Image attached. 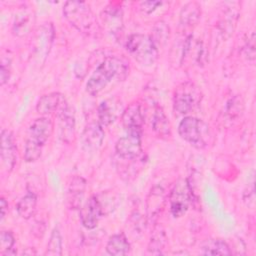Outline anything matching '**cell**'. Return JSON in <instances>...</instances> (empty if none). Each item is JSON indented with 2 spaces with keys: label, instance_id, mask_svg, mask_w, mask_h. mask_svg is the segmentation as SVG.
Masks as SVG:
<instances>
[{
  "label": "cell",
  "instance_id": "cell-1",
  "mask_svg": "<svg viewBox=\"0 0 256 256\" xmlns=\"http://www.w3.org/2000/svg\"><path fill=\"white\" fill-rule=\"evenodd\" d=\"M129 63L124 57L107 56L89 77L86 91L91 96H97L113 81H124L129 75Z\"/></svg>",
  "mask_w": 256,
  "mask_h": 256
},
{
  "label": "cell",
  "instance_id": "cell-2",
  "mask_svg": "<svg viewBox=\"0 0 256 256\" xmlns=\"http://www.w3.org/2000/svg\"><path fill=\"white\" fill-rule=\"evenodd\" d=\"M53 130L54 123L46 116L39 117L30 124L24 147V159L26 162L32 163L40 158L43 146L51 137Z\"/></svg>",
  "mask_w": 256,
  "mask_h": 256
},
{
  "label": "cell",
  "instance_id": "cell-3",
  "mask_svg": "<svg viewBox=\"0 0 256 256\" xmlns=\"http://www.w3.org/2000/svg\"><path fill=\"white\" fill-rule=\"evenodd\" d=\"M63 14L67 21L82 34L96 36L100 31L97 18L86 2H66L63 6Z\"/></svg>",
  "mask_w": 256,
  "mask_h": 256
},
{
  "label": "cell",
  "instance_id": "cell-4",
  "mask_svg": "<svg viewBox=\"0 0 256 256\" xmlns=\"http://www.w3.org/2000/svg\"><path fill=\"white\" fill-rule=\"evenodd\" d=\"M180 137L197 149L208 146L210 139L209 126L202 120L193 116L184 117L178 125Z\"/></svg>",
  "mask_w": 256,
  "mask_h": 256
},
{
  "label": "cell",
  "instance_id": "cell-5",
  "mask_svg": "<svg viewBox=\"0 0 256 256\" xmlns=\"http://www.w3.org/2000/svg\"><path fill=\"white\" fill-rule=\"evenodd\" d=\"M126 50L139 64L152 66L158 59V48L149 35L132 34L126 41Z\"/></svg>",
  "mask_w": 256,
  "mask_h": 256
},
{
  "label": "cell",
  "instance_id": "cell-6",
  "mask_svg": "<svg viewBox=\"0 0 256 256\" xmlns=\"http://www.w3.org/2000/svg\"><path fill=\"white\" fill-rule=\"evenodd\" d=\"M202 93L200 88L192 81L179 83L173 91L174 111L184 115L194 110L201 102Z\"/></svg>",
  "mask_w": 256,
  "mask_h": 256
},
{
  "label": "cell",
  "instance_id": "cell-7",
  "mask_svg": "<svg viewBox=\"0 0 256 256\" xmlns=\"http://www.w3.org/2000/svg\"><path fill=\"white\" fill-rule=\"evenodd\" d=\"M192 189L187 179H178L169 194V207L171 215L174 218L183 216L192 203Z\"/></svg>",
  "mask_w": 256,
  "mask_h": 256
},
{
  "label": "cell",
  "instance_id": "cell-8",
  "mask_svg": "<svg viewBox=\"0 0 256 256\" xmlns=\"http://www.w3.org/2000/svg\"><path fill=\"white\" fill-rule=\"evenodd\" d=\"M115 151L122 160H135L142 155V133L126 132L115 144Z\"/></svg>",
  "mask_w": 256,
  "mask_h": 256
},
{
  "label": "cell",
  "instance_id": "cell-9",
  "mask_svg": "<svg viewBox=\"0 0 256 256\" xmlns=\"http://www.w3.org/2000/svg\"><path fill=\"white\" fill-rule=\"evenodd\" d=\"M105 215L102 204L97 195L91 196L79 209L81 224L86 229H94L102 216Z\"/></svg>",
  "mask_w": 256,
  "mask_h": 256
},
{
  "label": "cell",
  "instance_id": "cell-10",
  "mask_svg": "<svg viewBox=\"0 0 256 256\" xmlns=\"http://www.w3.org/2000/svg\"><path fill=\"white\" fill-rule=\"evenodd\" d=\"M58 129L60 139L70 144L75 138V115L72 107L68 103H64L59 108L58 113Z\"/></svg>",
  "mask_w": 256,
  "mask_h": 256
},
{
  "label": "cell",
  "instance_id": "cell-11",
  "mask_svg": "<svg viewBox=\"0 0 256 256\" xmlns=\"http://www.w3.org/2000/svg\"><path fill=\"white\" fill-rule=\"evenodd\" d=\"M122 103L117 97H110L102 101L97 110L98 122L103 126H109L123 113Z\"/></svg>",
  "mask_w": 256,
  "mask_h": 256
},
{
  "label": "cell",
  "instance_id": "cell-12",
  "mask_svg": "<svg viewBox=\"0 0 256 256\" xmlns=\"http://www.w3.org/2000/svg\"><path fill=\"white\" fill-rule=\"evenodd\" d=\"M121 121L126 132L142 133L144 116L141 109V104L137 101L129 104L123 110Z\"/></svg>",
  "mask_w": 256,
  "mask_h": 256
},
{
  "label": "cell",
  "instance_id": "cell-13",
  "mask_svg": "<svg viewBox=\"0 0 256 256\" xmlns=\"http://www.w3.org/2000/svg\"><path fill=\"white\" fill-rule=\"evenodd\" d=\"M165 202V190L159 185L152 187L146 198V213L147 219L150 222H155L158 219L164 209Z\"/></svg>",
  "mask_w": 256,
  "mask_h": 256
},
{
  "label": "cell",
  "instance_id": "cell-14",
  "mask_svg": "<svg viewBox=\"0 0 256 256\" xmlns=\"http://www.w3.org/2000/svg\"><path fill=\"white\" fill-rule=\"evenodd\" d=\"M105 133L99 122H92L86 125L81 135L82 147L86 151L98 150L104 141Z\"/></svg>",
  "mask_w": 256,
  "mask_h": 256
},
{
  "label": "cell",
  "instance_id": "cell-15",
  "mask_svg": "<svg viewBox=\"0 0 256 256\" xmlns=\"http://www.w3.org/2000/svg\"><path fill=\"white\" fill-rule=\"evenodd\" d=\"M16 146L13 134L8 129L1 131V159L4 167L8 172L12 171L16 163Z\"/></svg>",
  "mask_w": 256,
  "mask_h": 256
},
{
  "label": "cell",
  "instance_id": "cell-16",
  "mask_svg": "<svg viewBox=\"0 0 256 256\" xmlns=\"http://www.w3.org/2000/svg\"><path fill=\"white\" fill-rule=\"evenodd\" d=\"M86 190V180L81 176H73L68 182L67 206L69 209L78 210L81 208L84 193Z\"/></svg>",
  "mask_w": 256,
  "mask_h": 256
},
{
  "label": "cell",
  "instance_id": "cell-17",
  "mask_svg": "<svg viewBox=\"0 0 256 256\" xmlns=\"http://www.w3.org/2000/svg\"><path fill=\"white\" fill-rule=\"evenodd\" d=\"M65 103L64 96L59 92H51L41 96L36 104V111L40 115H48Z\"/></svg>",
  "mask_w": 256,
  "mask_h": 256
},
{
  "label": "cell",
  "instance_id": "cell-18",
  "mask_svg": "<svg viewBox=\"0 0 256 256\" xmlns=\"http://www.w3.org/2000/svg\"><path fill=\"white\" fill-rule=\"evenodd\" d=\"M103 23L108 29L109 33L113 36H117L122 32L123 29V20H122V11L119 7L113 6L107 7L103 11Z\"/></svg>",
  "mask_w": 256,
  "mask_h": 256
},
{
  "label": "cell",
  "instance_id": "cell-19",
  "mask_svg": "<svg viewBox=\"0 0 256 256\" xmlns=\"http://www.w3.org/2000/svg\"><path fill=\"white\" fill-rule=\"evenodd\" d=\"M151 126L154 131V133L162 139L168 138L171 136V124L166 116L164 110L161 106L157 105L154 109L152 120H151Z\"/></svg>",
  "mask_w": 256,
  "mask_h": 256
},
{
  "label": "cell",
  "instance_id": "cell-20",
  "mask_svg": "<svg viewBox=\"0 0 256 256\" xmlns=\"http://www.w3.org/2000/svg\"><path fill=\"white\" fill-rule=\"evenodd\" d=\"M201 17V6L199 3L192 1L185 4L180 11V25L187 29L193 28Z\"/></svg>",
  "mask_w": 256,
  "mask_h": 256
},
{
  "label": "cell",
  "instance_id": "cell-21",
  "mask_svg": "<svg viewBox=\"0 0 256 256\" xmlns=\"http://www.w3.org/2000/svg\"><path fill=\"white\" fill-rule=\"evenodd\" d=\"M130 248V243L122 232L112 235L106 244V252L114 256L126 255L129 253Z\"/></svg>",
  "mask_w": 256,
  "mask_h": 256
},
{
  "label": "cell",
  "instance_id": "cell-22",
  "mask_svg": "<svg viewBox=\"0 0 256 256\" xmlns=\"http://www.w3.org/2000/svg\"><path fill=\"white\" fill-rule=\"evenodd\" d=\"M201 253L205 255H230L232 251L228 243L222 239H208L201 245Z\"/></svg>",
  "mask_w": 256,
  "mask_h": 256
},
{
  "label": "cell",
  "instance_id": "cell-23",
  "mask_svg": "<svg viewBox=\"0 0 256 256\" xmlns=\"http://www.w3.org/2000/svg\"><path fill=\"white\" fill-rule=\"evenodd\" d=\"M239 13L235 9H228L224 12L223 16L219 21L220 34L224 39H228L236 27Z\"/></svg>",
  "mask_w": 256,
  "mask_h": 256
},
{
  "label": "cell",
  "instance_id": "cell-24",
  "mask_svg": "<svg viewBox=\"0 0 256 256\" xmlns=\"http://www.w3.org/2000/svg\"><path fill=\"white\" fill-rule=\"evenodd\" d=\"M37 207V196L33 192H28L24 197H22L17 203L16 210L19 216L23 219H30Z\"/></svg>",
  "mask_w": 256,
  "mask_h": 256
},
{
  "label": "cell",
  "instance_id": "cell-25",
  "mask_svg": "<svg viewBox=\"0 0 256 256\" xmlns=\"http://www.w3.org/2000/svg\"><path fill=\"white\" fill-rule=\"evenodd\" d=\"M166 241L167 238L165 231L159 226H154L147 248L148 252L151 254H162L166 246Z\"/></svg>",
  "mask_w": 256,
  "mask_h": 256
},
{
  "label": "cell",
  "instance_id": "cell-26",
  "mask_svg": "<svg viewBox=\"0 0 256 256\" xmlns=\"http://www.w3.org/2000/svg\"><path fill=\"white\" fill-rule=\"evenodd\" d=\"M150 37L157 48H159V46H165L170 37V28L167 23L164 21H158L154 25Z\"/></svg>",
  "mask_w": 256,
  "mask_h": 256
},
{
  "label": "cell",
  "instance_id": "cell-27",
  "mask_svg": "<svg viewBox=\"0 0 256 256\" xmlns=\"http://www.w3.org/2000/svg\"><path fill=\"white\" fill-rule=\"evenodd\" d=\"M61 254H62V236L59 229L55 227L52 230L49 241L47 243L45 255L59 256Z\"/></svg>",
  "mask_w": 256,
  "mask_h": 256
},
{
  "label": "cell",
  "instance_id": "cell-28",
  "mask_svg": "<svg viewBox=\"0 0 256 256\" xmlns=\"http://www.w3.org/2000/svg\"><path fill=\"white\" fill-rule=\"evenodd\" d=\"M15 237L11 231L3 230L0 234V254L1 255H15L16 251L13 250Z\"/></svg>",
  "mask_w": 256,
  "mask_h": 256
},
{
  "label": "cell",
  "instance_id": "cell-29",
  "mask_svg": "<svg viewBox=\"0 0 256 256\" xmlns=\"http://www.w3.org/2000/svg\"><path fill=\"white\" fill-rule=\"evenodd\" d=\"M242 110H243V102L239 97H234L227 102L226 113L230 116V118L240 116Z\"/></svg>",
  "mask_w": 256,
  "mask_h": 256
},
{
  "label": "cell",
  "instance_id": "cell-30",
  "mask_svg": "<svg viewBox=\"0 0 256 256\" xmlns=\"http://www.w3.org/2000/svg\"><path fill=\"white\" fill-rule=\"evenodd\" d=\"M243 51L248 61L255 60V33L254 32H251L250 35L245 40Z\"/></svg>",
  "mask_w": 256,
  "mask_h": 256
},
{
  "label": "cell",
  "instance_id": "cell-31",
  "mask_svg": "<svg viewBox=\"0 0 256 256\" xmlns=\"http://www.w3.org/2000/svg\"><path fill=\"white\" fill-rule=\"evenodd\" d=\"M164 2L162 1H143L140 2V10L145 14H151L154 12L158 7L162 6Z\"/></svg>",
  "mask_w": 256,
  "mask_h": 256
},
{
  "label": "cell",
  "instance_id": "cell-32",
  "mask_svg": "<svg viewBox=\"0 0 256 256\" xmlns=\"http://www.w3.org/2000/svg\"><path fill=\"white\" fill-rule=\"evenodd\" d=\"M10 62H5L2 61L1 63V69H0V83L1 85H4L5 83L8 82L9 78H10Z\"/></svg>",
  "mask_w": 256,
  "mask_h": 256
},
{
  "label": "cell",
  "instance_id": "cell-33",
  "mask_svg": "<svg viewBox=\"0 0 256 256\" xmlns=\"http://www.w3.org/2000/svg\"><path fill=\"white\" fill-rule=\"evenodd\" d=\"M254 182L252 181L250 184H248V191H245L243 194L244 202L247 204V206L253 207L254 205Z\"/></svg>",
  "mask_w": 256,
  "mask_h": 256
},
{
  "label": "cell",
  "instance_id": "cell-34",
  "mask_svg": "<svg viewBox=\"0 0 256 256\" xmlns=\"http://www.w3.org/2000/svg\"><path fill=\"white\" fill-rule=\"evenodd\" d=\"M8 213V202L4 197H1L0 199V219L1 221L4 220L6 214Z\"/></svg>",
  "mask_w": 256,
  "mask_h": 256
}]
</instances>
